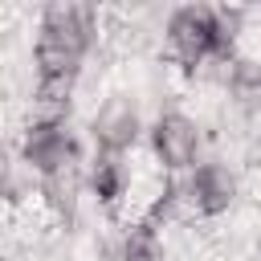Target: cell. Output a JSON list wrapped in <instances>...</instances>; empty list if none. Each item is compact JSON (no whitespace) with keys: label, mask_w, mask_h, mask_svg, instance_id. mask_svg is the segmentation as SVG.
Wrapping results in <instances>:
<instances>
[{"label":"cell","mask_w":261,"mask_h":261,"mask_svg":"<svg viewBox=\"0 0 261 261\" xmlns=\"http://www.w3.org/2000/svg\"><path fill=\"white\" fill-rule=\"evenodd\" d=\"M143 143L159 175H188L200 159H208V126L184 106H163L147 122Z\"/></svg>","instance_id":"obj_1"},{"label":"cell","mask_w":261,"mask_h":261,"mask_svg":"<svg viewBox=\"0 0 261 261\" xmlns=\"http://www.w3.org/2000/svg\"><path fill=\"white\" fill-rule=\"evenodd\" d=\"M143 135H147V114L135 90H110L86 122L90 151H102V155H130L143 143Z\"/></svg>","instance_id":"obj_2"},{"label":"cell","mask_w":261,"mask_h":261,"mask_svg":"<svg viewBox=\"0 0 261 261\" xmlns=\"http://www.w3.org/2000/svg\"><path fill=\"white\" fill-rule=\"evenodd\" d=\"M12 151L37 179L53 175V171H65V167H77L90 155L86 139L73 130V122H24Z\"/></svg>","instance_id":"obj_3"},{"label":"cell","mask_w":261,"mask_h":261,"mask_svg":"<svg viewBox=\"0 0 261 261\" xmlns=\"http://www.w3.org/2000/svg\"><path fill=\"white\" fill-rule=\"evenodd\" d=\"M163 49L167 65L179 77H192L204 57L216 53V24H212V4H179L163 20Z\"/></svg>","instance_id":"obj_4"},{"label":"cell","mask_w":261,"mask_h":261,"mask_svg":"<svg viewBox=\"0 0 261 261\" xmlns=\"http://www.w3.org/2000/svg\"><path fill=\"white\" fill-rule=\"evenodd\" d=\"M179 179H184V196H188L192 220H220V216H228V212L241 204V196H245V175H241V167L228 163V159H216V155L200 159V163H196L188 175H179Z\"/></svg>","instance_id":"obj_5"},{"label":"cell","mask_w":261,"mask_h":261,"mask_svg":"<svg viewBox=\"0 0 261 261\" xmlns=\"http://www.w3.org/2000/svg\"><path fill=\"white\" fill-rule=\"evenodd\" d=\"M37 37L90 57L102 41V12L82 0H53L37 12Z\"/></svg>","instance_id":"obj_6"},{"label":"cell","mask_w":261,"mask_h":261,"mask_svg":"<svg viewBox=\"0 0 261 261\" xmlns=\"http://www.w3.org/2000/svg\"><path fill=\"white\" fill-rule=\"evenodd\" d=\"M130 179H135L130 155H102V151H90V155H86V163H82L86 200H90L98 212H106V216L126 212Z\"/></svg>","instance_id":"obj_7"},{"label":"cell","mask_w":261,"mask_h":261,"mask_svg":"<svg viewBox=\"0 0 261 261\" xmlns=\"http://www.w3.org/2000/svg\"><path fill=\"white\" fill-rule=\"evenodd\" d=\"M77 82L69 77H33V90L24 98V122H73Z\"/></svg>","instance_id":"obj_8"},{"label":"cell","mask_w":261,"mask_h":261,"mask_svg":"<svg viewBox=\"0 0 261 261\" xmlns=\"http://www.w3.org/2000/svg\"><path fill=\"white\" fill-rule=\"evenodd\" d=\"M114 261H171V249L159 228L143 220H126L114 232Z\"/></svg>","instance_id":"obj_9"},{"label":"cell","mask_w":261,"mask_h":261,"mask_svg":"<svg viewBox=\"0 0 261 261\" xmlns=\"http://www.w3.org/2000/svg\"><path fill=\"white\" fill-rule=\"evenodd\" d=\"M0 261H12V253H4V249H0Z\"/></svg>","instance_id":"obj_10"}]
</instances>
